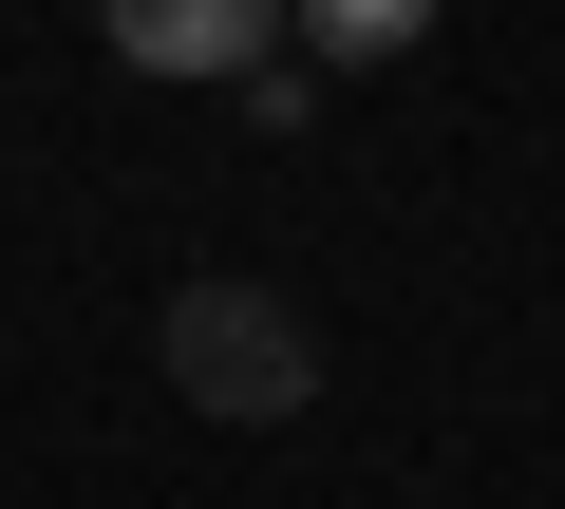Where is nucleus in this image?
Here are the masks:
<instances>
[{"label": "nucleus", "mask_w": 565, "mask_h": 509, "mask_svg": "<svg viewBox=\"0 0 565 509\" xmlns=\"http://www.w3.org/2000/svg\"><path fill=\"white\" fill-rule=\"evenodd\" d=\"M434 39V0H302V57L321 76H377V57H415Z\"/></svg>", "instance_id": "nucleus-3"}, {"label": "nucleus", "mask_w": 565, "mask_h": 509, "mask_svg": "<svg viewBox=\"0 0 565 509\" xmlns=\"http://www.w3.org/2000/svg\"><path fill=\"white\" fill-rule=\"evenodd\" d=\"M95 39L132 57V76H264L282 39H302V0H95Z\"/></svg>", "instance_id": "nucleus-2"}, {"label": "nucleus", "mask_w": 565, "mask_h": 509, "mask_svg": "<svg viewBox=\"0 0 565 509\" xmlns=\"http://www.w3.org/2000/svg\"><path fill=\"white\" fill-rule=\"evenodd\" d=\"M151 359H170V396L189 415H226V434H282L321 396V321L282 303V284H245V265H207V284H170V321H151Z\"/></svg>", "instance_id": "nucleus-1"}]
</instances>
